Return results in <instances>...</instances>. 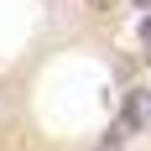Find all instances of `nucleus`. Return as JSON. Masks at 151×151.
<instances>
[{
	"instance_id": "f257e3e1",
	"label": "nucleus",
	"mask_w": 151,
	"mask_h": 151,
	"mask_svg": "<svg viewBox=\"0 0 151 151\" xmlns=\"http://www.w3.org/2000/svg\"><path fill=\"white\" fill-rule=\"evenodd\" d=\"M146 120H151V104H146V89H130V94H125V109H120V120H115V130H109V141H125L130 130H141Z\"/></svg>"
},
{
	"instance_id": "f03ea898",
	"label": "nucleus",
	"mask_w": 151,
	"mask_h": 151,
	"mask_svg": "<svg viewBox=\"0 0 151 151\" xmlns=\"http://www.w3.org/2000/svg\"><path fill=\"white\" fill-rule=\"evenodd\" d=\"M141 42H151V16H146V21H141Z\"/></svg>"
},
{
	"instance_id": "7ed1b4c3",
	"label": "nucleus",
	"mask_w": 151,
	"mask_h": 151,
	"mask_svg": "<svg viewBox=\"0 0 151 151\" xmlns=\"http://www.w3.org/2000/svg\"><path fill=\"white\" fill-rule=\"evenodd\" d=\"M94 151H120V141H104V146H94Z\"/></svg>"
},
{
	"instance_id": "20e7f679",
	"label": "nucleus",
	"mask_w": 151,
	"mask_h": 151,
	"mask_svg": "<svg viewBox=\"0 0 151 151\" xmlns=\"http://www.w3.org/2000/svg\"><path fill=\"white\" fill-rule=\"evenodd\" d=\"M146 63H151V42H146Z\"/></svg>"
},
{
	"instance_id": "39448f33",
	"label": "nucleus",
	"mask_w": 151,
	"mask_h": 151,
	"mask_svg": "<svg viewBox=\"0 0 151 151\" xmlns=\"http://www.w3.org/2000/svg\"><path fill=\"white\" fill-rule=\"evenodd\" d=\"M146 104H151V89H146Z\"/></svg>"
}]
</instances>
